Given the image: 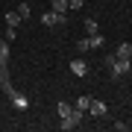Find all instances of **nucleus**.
<instances>
[{
  "label": "nucleus",
  "mask_w": 132,
  "mask_h": 132,
  "mask_svg": "<svg viewBox=\"0 0 132 132\" xmlns=\"http://www.w3.org/2000/svg\"><path fill=\"white\" fill-rule=\"evenodd\" d=\"M71 73L73 76H85V73H88V62H85V59H73L71 62Z\"/></svg>",
  "instance_id": "39448f33"
},
{
  "label": "nucleus",
  "mask_w": 132,
  "mask_h": 132,
  "mask_svg": "<svg viewBox=\"0 0 132 132\" xmlns=\"http://www.w3.org/2000/svg\"><path fill=\"white\" fill-rule=\"evenodd\" d=\"M126 129H129V123H123V120L114 123V132H126Z\"/></svg>",
  "instance_id": "6ab92c4d"
},
{
  "label": "nucleus",
  "mask_w": 132,
  "mask_h": 132,
  "mask_svg": "<svg viewBox=\"0 0 132 132\" xmlns=\"http://www.w3.org/2000/svg\"><path fill=\"white\" fill-rule=\"evenodd\" d=\"M15 35H18V29H15V27H6V41H12Z\"/></svg>",
  "instance_id": "a211bd4d"
},
{
  "label": "nucleus",
  "mask_w": 132,
  "mask_h": 132,
  "mask_svg": "<svg viewBox=\"0 0 132 132\" xmlns=\"http://www.w3.org/2000/svg\"><path fill=\"white\" fill-rule=\"evenodd\" d=\"M6 65H9V41L3 38L0 41V68H6Z\"/></svg>",
  "instance_id": "0eeeda50"
},
{
  "label": "nucleus",
  "mask_w": 132,
  "mask_h": 132,
  "mask_svg": "<svg viewBox=\"0 0 132 132\" xmlns=\"http://www.w3.org/2000/svg\"><path fill=\"white\" fill-rule=\"evenodd\" d=\"M88 114H94V118H109V106L103 100H94L91 97V106H88Z\"/></svg>",
  "instance_id": "20e7f679"
},
{
  "label": "nucleus",
  "mask_w": 132,
  "mask_h": 132,
  "mask_svg": "<svg viewBox=\"0 0 132 132\" xmlns=\"http://www.w3.org/2000/svg\"><path fill=\"white\" fill-rule=\"evenodd\" d=\"M15 12H18V15H21V18H24V21H27V18H29V3H21V6H18V9H15Z\"/></svg>",
  "instance_id": "dca6fc26"
},
{
  "label": "nucleus",
  "mask_w": 132,
  "mask_h": 132,
  "mask_svg": "<svg viewBox=\"0 0 132 132\" xmlns=\"http://www.w3.org/2000/svg\"><path fill=\"white\" fill-rule=\"evenodd\" d=\"M82 114L85 112H79V109H73L71 114H68V118H62V123H59V129H65V132H71V129H76L82 123Z\"/></svg>",
  "instance_id": "7ed1b4c3"
},
{
  "label": "nucleus",
  "mask_w": 132,
  "mask_h": 132,
  "mask_svg": "<svg viewBox=\"0 0 132 132\" xmlns=\"http://www.w3.org/2000/svg\"><path fill=\"white\" fill-rule=\"evenodd\" d=\"M56 112H59V118H68V114H71V112H73V106H71V103H68V100H62V103L56 106Z\"/></svg>",
  "instance_id": "1a4fd4ad"
},
{
  "label": "nucleus",
  "mask_w": 132,
  "mask_h": 132,
  "mask_svg": "<svg viewBox=\"0 0 132 132\" xmlns=\"http://www.w3.org/2000/svg\"><path fill=\"white\" fill-rule=\"evenodd\" d=\"M50 9H56V12H68V0H50Z\"/></svg>",
  "instance_id": "4468645a"
},
{
  "label": "nucleus",
  "mask_w": 132,
  "mask_h": 132,
  "mask_svg": "<svg viewBox=\"0 0 132 132\" xmlns=\"http://www.w3.org/2000/svg\"><path fill=\"white\" fill-rule=\"evenodd\" d=\"M9 100H12V106H15V109H21V112H27V109H29V100H27L24 94H21V91H15V94H12Z\"/></svg>",
  "instance_id": "423d86ee"
},
{
  "label": "nucleus",
  "mask_w": 132,
  "mask_h": 132,
  "mask_svg": "<svg viewBox=\"0 0 132 132\" xmlns=\"http://www.w3.org/2000/svg\"><path fill=\"white\" fill-rule=\"evenodd\" d=\"M82 3H85V0H68V9L76 12V9H82Z\"/></svg>",
  "instance_id": "f3484780"
},
{
  "label": "nucleus",
  "mask_w": 132,
  "mask_h": 132,
  "mask_svg": "<svg viewBox=\"0 0 132 132\" xmlns=\"http://www.w3.org/2000/svg\"><path fill=\"white\" fill-rule=\"evenodd\" d=\"M76 50H79V53H88L91 50V41H88V38H79V41H76Z\"/></svg>",
  "instance_id": "2eb2a0df"
},
{
  "label": "nucleus",
  "mask_w": 132,
  "mask_h": 132,
  "mask_svg": "<svg viewBox=\"0 0 132 132\" xmlns=\"http://www.w3.org/2000/svg\"><path fill=\"white\" fill-rule=\"evenodd\" d=\"M85 32H88V35L100 32V27H97V21H94V18H85Z\"/></svg>",
  "instance_id": "f8f14e48"
},
{
  "label": "nucleus",
  "mask_w": 132,
  "mask_h": 132,
  "mask_svg": "<svg viewBox=\"0 0 132 132\" xmlns=\"http://www.w3.org/2000/svg\"><path fill=\"white\" fill-rule=\"evenodd\" d=\"M88 106H91V97H88V94L76 97V103H73V109H79V112H88Z\"/></svg>",
  "instance_id": "6e6552de"
},
{
  "label": "nucleus",
  "mask_w": 132,
  "mask_h": 132,
  "mask_svg": "<svg viewBox=\"0 0 132 132\" xmlns=\"http://www.w3.org/2000/svg\"><path fill=\"white\" fill-rule=\"evenodd\" d=\"M41 24H44V27H65V24H68V15H65V12H56V9H44Z\"/></svg>",
  "instance_id": "f03ea898"
},
{
  "label": "nucleus",
  "mask_w": 132,
  "mask_h": 132,
  "mask_svg": "<svg viewBox=\"0 0 132 132\" xmlns=\"http://www.w3.org/2000/svg\"><path fill=\"white\" fill-rule=\"evenodd\" d=\"M118 56L120 59H132V44H120V47H118Z\"/></svg>",
  "instance_id": "ddd939ff"
},
{
  "label": "nucleus",
  "mask_w": 132,
  "mask_h": 132,
  "mask_svg": "<svg viewBox=\"0 0 132 132\" xmlns=\"http://www.w3.org/2000/svg\"><path fill=\"white\" fill-rule=\"evenodd\" d=\"M88 41H91V50H100V47L106 44V38L100 35V32H94V35H88Z\"/></svg>",
  "instance_id": "9d476101"
},
{
  "label": "nucleus",
  "mask_w": 132,
  "mask_h": 132,
  "mask_svg": "<svg viewBox=\"0 0 132 132\" xmlns=\"http://www.w3.org/2000/svg\"><path fill=\"white\" fill-rule=\"evenodd\" d=\"M21 21H24V18H21L18 12H9V15H6V27H15V29H18V24H21Z\"/></svg>",
  "instance_id": "9b49d317"
},
{
  "label": "nucleus",
  "mask_w": 132,
  "mask_h": 132,
  "mask_svg": "<svg viewBox=\"0 0 132 132\" xmlns=\"http://www.w3.org/2000/svg\"><path fill=\"white\" fill-rule=\"evenodd\" d=\"M106 65L114 79H120V76H126L132 71V59H120V56H106Z\"/></svg>",
  "instance_id": "f257e3e1"
}]
</instances>
